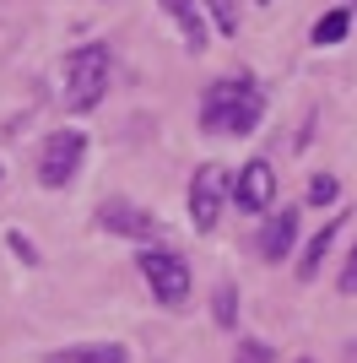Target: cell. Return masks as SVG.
Masks as SVG:
<instances>
[{"label": "cell", "mask_w": 357, "mask_h": 363, "mask_svg": "<svg viewBox=\"0 0 357 363\" xmlns=\"http://www.w3.org/2000/svg\"><path fill=\"white\" fill-rule=\"evenodd\" d=\"M266 114V92L254 76H217L200 98V125L206 136H249Z\"/></svg>", "instance_id": "obj_1"}, {"label": "cell", "mask_w": 357, "mask_h": 363, "mask_svg": "<svg viewBox=\"0 0 357 363\" xmlns=\"http://www.w3.org/2000/svg\"><path fill=\"white\" fill-rule=\"evenodd\" d=\"M336 288H341V293H352V298H357V244L346 250V260H341V277H336Z\"/></svg>", "instance_id": "obj_17"}, {"label": "cell", "mask_w": 357, "mask_h": 363, "mask_svg": "<svg viewBox=\"0 0 357 363\" xmlns=\"http://www.w3.org/2000/svg\"><path fill=\"white\" fill-rule=\"evenodd\" d=\"M44 363H130V352L119 342H92V347H71V352H49Z\"/></svg>", "instance_id": "obj_11"}, {"label": "cell", "mask_w": 357, "mask_h": 363, "mask_svg": "<svg viewBox=\"0 0 357 363\" xmlns=\"http://www.w3.org/2000/svg\"><path fill=\"white\" fill-rule=\"evenodd\" d=\"M341 223H346V212H336L309 239V250H303V260H298V282H314V277H319V266H325V255H330V244H336V228H341Z\"/></svg>", "instance_id": "obj_9"}, {"label": "cell", "mask_w": 357, "mask_h": 363, "mask_svg": "<svg viewBox=\"0 0 357 363\" xmlns=\"http://www.w3.org/2000/svg\"><path fill=\"white\" fill-rule=\"evenodd\" d=\"M108 76H114V55H108V44L71 49L65 65H60V104L71 108V114L98 108V104H103V92H108Z\"/></svg>", "instance_id": "obj_2"}, {"label": "cell", "mask_w": 357, "mask_h": 363, "mask_svg": "<svg viewBox=\"0 0 357 363\" xmlns=\"http://www.w3.org/2000/svg\"><path fill=\"white\" fill-rule=\"evenodd\" d=\"M336 196H341V184H336V174H314V179H309V201H314V206H330Z\"/></svg>", "instance_id": "obj_15"}, {"label": "cell", "mask_w": 357, "mask_h": 363, "mask_svg": "<svg viewBox=\"0 0 357 363\" xmlns=\"http://www.w3.org/2000/svg\"><path fill=\"white\" fill-rule=\"evenodd\" d=\"M211 16H217V28L227 38H238V0H211Z\"/></svg>", "instance_id": "obj_16"}, {"label": "cell", "mask_w": 357, "mask_h": 363, "mask_svg": "<svg viewBox=\"0 0 357 363\" xmlns=\"http://www.w3.org/2000/svg\"><path fill=\"white\" fill-rule=\"evenodd\" d=\"M233 201V179H227L222 163H200L190 179V228L195 233H211L222 223V206Z\"/></svg>", "instance_id": "obj_3"}, {"label": "cell", "mask_w": 357, "mask_h": 363, "mask_svg": "<svg viewBox=\"0 0 357 363\" xmlns=\"http://www.w3.org/2000/svg\"><path fill=\"white\" fill-rule=\"evenodd\" d=\"M157 6H163L178 28H184V44L200 55V49H206V22H200V11H195V0H157Z\"/></svg>", "instance_id": "obj_10"}, {"label": "cell", "mask_w": 357, "mask_h": 363, "mask_svg": "<svg viewBox=\"0 0 357 363\" xmlns=\"http://www.w3.org/2000/svg\"><path fill=\"white\" fill-rule=\"evenodd\" d=\"M98 228H103V233H119V239H141V244H152L163 233V223H157L147 206H135V201H125V196H108L103 206H98Z\"/></svg>", "instance_id": "obj_6"}, {"label": "cell", "mask_w": 357, "mask_h": 363, "mask_svg": "<svg viewBox=\"0 0 357 363\" xmlns=\"http://www.w3.org/2000/svg\"><path fill=\"white\" fill-rule=\"evenodd\" d=\"M346 28H352V16H346V11H325L319 22H314L309 38H314L319 49H330V44H341V38H346Z\"/></svg>", "instance_id": "obj_13"}, {"label": "cell", "mask_w": 357, "mask_h": 363, "mask_svg": "<svg viewBox=\"0 0 357 363\" xmlns=\"http://www.w3.org/2000/svg\"><path fill=\"white\" fill-rule=\"evenodd\" d=\"M81 157H87V136L81 130H55L38 147V184L44 190H65L81 174Z\"/></svg>", "instance_id": "obj_5"}, {"label": "cell", "mask_w": 357, "mask_h": 363, "mask_svg": "<svg viewBox=\"0 0 357 363\" xmlns=\"http://www.w3.org/2000/svg\"><path fill=\"white\" fill-rule=\"evenodd\" d=\"M233 201H238V212H271L276 206V168L266 163V157H249V163L233 174Z\"/></svg>", "instance_id": "obj_7"}, {"label": "cell", "mask_w": 357, "mask_h": 363, "mask_svg": "<svg viewBox=\"0 0 357 363\" xmlns=\"http://www.w3.org/2000/svg\"><path fill=\"white\" fill-rule=\"evenodd\" d=\"M141 277H147V288L157 303H168V309H178V303L190 298V260L178 255V250H152L141 255Z\"/></svg>", "instance_id": "obj_4"}, {"label": "cell", "mask_w": 357, "mask_h": 363, "mask_svg": "<svg viewBox=\"0 0 357 363\" xmlns=\"http://www.w3.org/2000/svg\"><path fill=\"white\" fill-rule=\"evenodd\" d=\"M211 320H217L222 331H238V288L233 282H217V293H211Z\"/></svg>", "instance_id": "obj_12"}, {"label": "cell", "mask_w": 357, "mask_h": 363, "mask_svg": "<svg viewBox=\"0 0 357 363\" xmlns=\"http://www.w3.org/2000/svg\"><path fill=\"white\" fill-rule=\"evenodd\" d=\"M11 250H16V255H22V260H38V255H33V244L22 239V233H11Z\"/></svg>", "instance_id": "obj_18"}, {"label": "cell", "mask_w": 357, "mask_h": 363, "mask_svg": "<svg viewBox=\"0 0 357 363\" xmlns=\"http://www.w3.org/2000/svg\"><path fill=\"white\" fill-rule=\"evenodd\" d=\"M293 244H298V212L293 206H282V212H271V223L260 228V260H276L293 255Z\"/></svg>", "instance_id": "obj_8"}, {"label": "cell", "mask_w": 357, "mask_h": 363, "mask_svg": "<svg viewBox=\"0 0 357 363\" xmlns=\"http://www.w3.org/2000/svg\"><path fill=\"white\" fill-rule=\"evenodd\" d=\"M298 363H309V358H298Z\"/></svg>", "instance_id": "obj_20"}, {"label": "cell", "mask_w": 357, "mask_h": 363, "mask_svg": "<svg viewBox=\"0 0 357 363\" xmlns=\"http://www.w3.org/2000/svg\"><path fill=\"white\" fill-rule=\"evenodd\" d=\"M233 363H276V352H271V342H260V336H238Z\"/></svg>", "instance_id": "obj_14"}, {"label": "cell", "mask_w": 357, "mask_h": 363, "mask_svg": "<svg viewBox=\"0 0 357 363\" xmlns=\"http://www.w3.org/2000/svg\"><path fill=\"white\" fill-rule=\"evenodd\" d=\"M352 363H357V342H352Z\"/></svg>", "instance_id": "obj_19"}]
</instances>
